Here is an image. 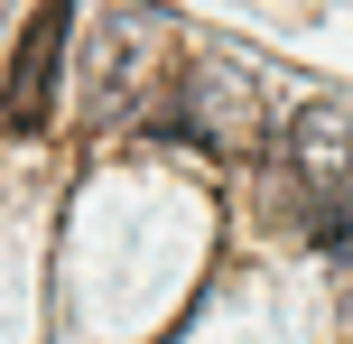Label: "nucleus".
Listing matches in <instances>:
<instances>
[{
  "instance_id": "obj_3",
  "label": "nucleus",
  "mask_w": 353,
  "mask_h": 344,
  "mask_svg": "<svg viewBox=\"0 0 353 344\" xmlns=\"http://www.w3.org/2000/svg\"><path fill=\"white\" fill-rule=\"evenodd\" d=\"M176 130H186L195 149H214V159H251V149L270 140V93L251 84L232 56H205V65H186V93H176Z\"/></svg>"
},
{
  "instance_id": "obj_1",
  "label": "nucleus",
  "mask_w": 353,
  "mask_h": 344,
  "mask_svg": "<svg viewBox=\"0 0 353 344\" xmlns=\"http://www.w3.org/2000/svg\"><path fill=\"white\" fill-rule=\"evenodd\" d=\"M168 47H176V19L168 10H112L103 28H93V56H84V121H103V130H121V121H140L149 112V84H159V65H168Z\"/></svg>"
},
{
  "instance_id": "obj_5",
  "label": "nucleus",
  "mask_w": 353,
  "mask_h": 344,
  "mask_svg": "<svg viewBox=\"0 0 353 344\" xmlns=\"http://www.w3.org/2000/svg\"><path fill=\"white\" fill-rule=\"evenodd\" d=\"M0 10H10V0H0Z\"/></svg>"
},
{
  "instance_id": "obj_4",
  "label": "nucleus",
  "mask_w": 353,
  "mask_h": 344,
  "mask_svg": "<svg viewBox=\"0 0 353 344\" xmlns=\"http://www.w3.org/2000/svg\"><path fill=\"white\" fill-rule=\"evenodd\" d=\"M279 159H288V177H298V196H307V205L344 196V186H353V112H344V103L298 112V121L279 130Z\"/></svg>"
},
{
  "instance_id": "obj_2",
  "label": "nucleus",
  "mask_w": 353,
  "mask_h": 344,
  "mask_svg": "<svg viewBox=\"0 0 353 344\" xmlns=\"http://www.w3.org/2000/svg\"><path fill=\"white\" fill-rule=\"evenodd\" d=\"M65 47H74V0H37L28 28L0 47V130H47L56 121V84H65Z\"/></svg>"
}]
</instances>
